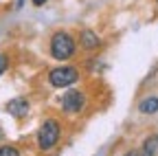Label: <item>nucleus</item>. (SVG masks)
Returning <instances> with one entry per match:
<instances>
[{
	"instance_id": "nucleus-1",
	"label": "nucleus",
	"mask_w": 158,
	"mask_h": 156,
	"mask_svg": "<svg viewBox=\"0 0 158 156\" xmlns=\"http://www.w3.org/2000/svg\"><path fill=\"white\" fill-rule=\"evenodd\" d=\"M48 51L51 57L57 62H66L77 53V40L68 33V31H55L48 40Z\"/></svg>"
},
{
	"instance_id": "nucleus-2",
	"label": "nucleus",
	"mask_w": 158,
	"mask_h": 156,
	"mask_svg": "<svg viewBox=\"0 0 158 156\" xmlns=\"http://www.w3.org/2000/svg\"><path fill=\"white\" fill-rule=\"evenodd\" d=\"M59 139H62V123H59L57 119H44L42 125L37 128V147L40 152H51Z\"/></svg>"
},
{
	"instance_id": "nucleus-3",
	"label": "nucleus",
	"mask_w": 158,
	"mask_h": 156,
	"mask_svg": "<svg viewBox=\"0 0 158 156\" xmlns=\"http://www.w3.org/2000/svg\"><path fill=\"white\" fill-rule=\"evenodd\" d=\"M79 79H81V73H79L77 66H55L48 70L46 75V82L53 86V88H73Z\"/></svg>"
},
{
	"instance_id": "nucleus-4",
	"label": "nucleus",
	"mask_w": 158,
	"mask_h": 156,
	"mask_svg": "<svg viewBox=\"0 0 158 156\" xmlns=\"http://www.w3.org/2000/svg\"><path fill=\"white\" fill-rule=\"evenodd\" d=\"M59 106H62V110L66 114H79L86 106V92L77 90V88H68L59 99Z\"/></svg>"
},
{
	"instance_id": "nucleus-5",
	"label": "nucleus",
	"mask_w": 158,
	"mask_h": 156,
	"mask_svg": "<svg viewBox=\"0 0 158 156\" xmlns=\"http://www.w3.org/2000/svg\"><path fill=\"white\" fill-rule=\"evenodd\" d=\"M5 110H7L11 116H15V119H22V116H27V114H29L31 103H29L27 97H13V99H9V101H7Z\"/></svg>"
},
{
	"instance_id": "nucleus-6",
	"label": "nucleus",
	"mask_w": 158,
	"mask_h": 156,
	"mask_svg": "<svg viewBox=\"0 0 158 156\" xmlns=\"http://www.w3.org/2000/svg\"><path fill=\"white\" fill-rule=\"evenodd\" d=\"M77 44L84 51H97L99 46H101V37H99L92 29H84L81 33H79V42Z\"/></svg>"
},
{
	"instance_id": "nucleus-7",
	"label": "nucleus",
	"mask_w": 158,
	"mask_h": 156,
	"mask_svg": "<svg viewBox=\"0 0 158 156\" xmlns=\"http://www.w3.org/2000/svg\"><path fill=\"white\" fill-rule=\"evenodd\" d=\"M138 112L141 114H156L158 112V95H147L138 103Z\"/></svg>"
},
{
	"instance_id": "nucleus-8",
	"label": "nucleus",
	"mask_w": 158,
	"mask_h": 156,
	"mask_svg": "<svg viewBox=\"0 0 158 156\" xmlns=\"http://www.w3.org/2000/svg\"><path fill=\"white\" fill-rule=\"evenodd\" d=\"M141 152L147 154V156H156V152H158V136H156V134H154V136H147V139L143 141Z\"/></svg>"
},
{
	"instance_id": "nucleus-9",
	"label": "nucleus",
	"mask_w": 158,
	"mask_h": 156,
	"mask_svg": "<svg viewBox=\"0 0 158 156\" xmlns=\"http://www.w3.org/2000/svg\"><path fill=\"white\" fill-rule=\"evenodd\" d=\"M0 156H20V152L13 145H0Z\"/></svg>"
},
{
	"instance_id": "nucleus-10",
	"label": "nucleus",
	"mask_w": 158,
	"mask_h": 156,
	"mask_svg": "<svg viewBox=\"0 0 158 156\" xmlns=\"http://www.w3.org/2000/svg\"><path fill=\"white\" fill-rule=\"evenodd\" d=\"M7 68H9V55L0 53V75H2V73H5Z\"/></svg>"
},
{
	"instance_id": "nucleus-11",
	"label": "nucleus",
	"mask_w": 158,
	"mask_h": 156,
	"mask_svg": "<svg viewBox=\"0 0 158 156\" xmlns=\"http://www.w3.org/2000/svg\"><path fill=\"white\" fill-rule=\"evenodd\" d=\"M31 2H33L35 7H42V5H46V2H48V0H31Z\"/></svg>"
},
{
	"instance_id": "nucleus-12",
	"label": "nucleus",
	"mask_w": 158,
	"mask_h": 156,
	"mask_svg": "<svg viewBox=\"0 0 158 156\" xmlns=\"http://www.w3.org/2000/svg\"><path fill=\"white\" fill-rule=\"evenodd\" d=\"M24 2H27V0H15V9H22Z\"/></svg>"
},
{
	"instance_id": "nucleus-13",
	"label": "nucleus",
	"mask_w": 158,
	"mask_h": 156,
	"mask_svg": "<svg viewBox=\"0 0 158 156\" xmlns=\"http://www.w3.org/2000/svg\"><path fill=\"white\" fill-rule=\"evenodd\" d=\"M123 156H136V152H127V154H123Z\"/></svg>"
},
{
	"instance_id": "nucleus-14",
	"label": "nucleus",
	"mask_w": 158,
	"mask_h": 156,
	"mask_svg": "<svg viewBox=\"0 0 158 156\" xmlns=\"http://www.w3.org/2000/svg\"><path fill=\"white\" fill-rule=\"evenodd\" d=\"M136 156H147V154H143V152H136Z\"/></svg>"
}]
</instances>
